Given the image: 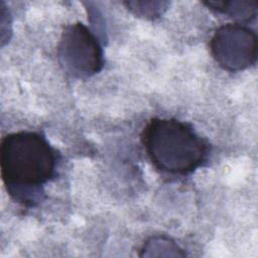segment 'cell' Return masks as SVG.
<instances>
[{
  "mask_svg": "<svg viewBox=\"0 0 258 258\" xmlns=\"http://www.w3.org/2000/svg\"><path fill=\"white\" fill-rule=\"evenodd\" d=\"M56 155L47 140L36 132L6 135L0 146V167L9 195L23 205H34L42 186L53 176Z\"/></svg>",
  "mask_w": 258,
  "mask_h": 258,
  "instance_id": "6da1fadb",
  "label": "cell"
},
{
  "mask_svg": "<svg viewBox=\"0 0 258 258\" xmlns=\"http://www.w3.org/2000/svg\"><path fill=\"white\" fill-rule=\"evenodd\" d=\"M142 142L153 165L170 174L192 172L209 154L208 143L190 126L175 119H152L143 130Z\"/></svg>",
  "mask_w": 258,
  "mask_h": 258,
  "instance_id": "7a4b0ae2",
  "label": "cell"
},
{
  "mask_svg": "<svg viewBox=\"0 0 258 258\" xmlns=\"http://www.w3.org/2000/svg\"><path fill=\"white\" fill-rule=\"evenodd\" d=\"M57 58L68 74L79 79L94 76L104 66L98 37L81 22L63 28L57 44Z\"/></svg>",
  "mask_w": 258,
  "mask_h": 258,
  "instance_id": "3957f363",
  "label": "cell"
},
{
  "mask_svg": "<svg viewBox=\"0 0 258 258\" xmlns=\"http://www.w3.org/2000/svg\"><path fill=\"white\" fill-rule=\"evenodd\" d=\"M210 49L214 59L224 70L243 71L257 60V35L245 25L228 23L215 31Z\"/></svg>",
  "mask_w": 258,
  "mask_h": 258,
  "instance_id": "277c9868",
  "label": "cell"
},
{
  "mask_svg": "<svg viewBox=\"0 0 258 258\" xmlns=\"http://www.w3.org/2000/svg\"><path fill=\"white\" fill-rule=\"evenodd\" d=\"M209 8L226 14L238 21H249L256 17L258 4L256 1H208L204 2Z\"/></svg>",
  "mask_w": 258,
  "mask_h": 258,
  "instance_id": "5b68a950",
  "label": "cell"
},
{
  "mask_svg": "<svg viewBox=\"0 0 258 258\" xmlns=\"http://www.w3.org/2000/svg\"><path fill=\"white\" fill-rule=\"evenodd\" d=\"M140 257H184L183 249L171 238L153 236L147 239L141 247Z\"/></svg>",
  "mask_w": 258,
  "mask_h": 258,
  "instance_id": "8992f818",
  "label": "cell"
},
{
  "mask_svg": "<svg viewBox=\"0 0 258 258\" xmlns=\"http://www.w3.org/2000/svg\"><path fill=\"white\" fill-rule=\"evenodd\" d=\"M126 6L130 11H132L135 15L154 19L158 17L163 10L166 9L168 2L163 1H129L125 2Z\"/></svg>",
  "mask_w": 258,
  "mask_h": 258,
  "instance_id": "52a82bcc",
  "label": "cell"
}]
</instances>
